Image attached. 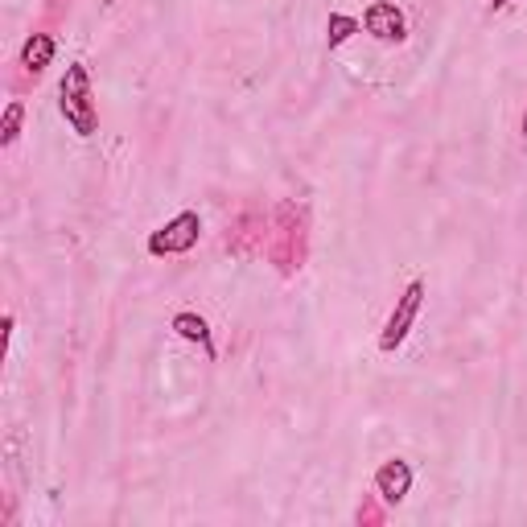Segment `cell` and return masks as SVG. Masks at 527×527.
I'll use <instances>...</instances> for the list:
<instances>
[{"label": "cell", "mask_w": 527, "mask_h": 527, "mask_svg": "<svg viewBox=\"0 0 527 527\" xmlns=\"http://www.w3.org/2000/svg\"><path fill=\"white\" fill-rule=\"evenodd\" d=\"M519 128H523V132H527V112H523V120H519Z\"/></svg>", "instance_id": "13"}, {"label": "cell", "mask_w": 527, "mask_h": 527, "mask_svg": "<svg viewBox=\"0 0 527 527\" xmlns=\"http://www.w3.org/2000/svg\"><path fill=\"white\" fill-rule=\"evenodd\" d=\"M507 5H511V0H490V13H503Z\"/></svg>", "instance_id": "12"}, {"label": "cell", "mask_w": 527, "mask_h": 527, "mask_svg": "<svg viewBox=\"0 0 527 527\" xmlns=\"http://www.w3.org/2000/svg\"><path fill=\"white\" fill-rule=\"evenodd\" d=\"M420 305H425V280H408V289L400 293L392 318L383 322V330H379V350H383V355H396V350L404 346V338H408V330L416 322Z\"/></svg>", "instance_id": "4"}, {"label": "cell", "mask_w": 527, "mask_h": 527, "mask_svg": "<svg viewBox=\"0 0 527 527\" xmlns=\"http://www.w3.org/2000/svg\"><path fill=\"white\" fill-rule=\"evenodd\" d=\"M309 256V210L293 198L276 206V219L268 231V260L276 264L280 276H297Z\"/></svg>", "instance_id": "1"}, {"label": "cell", "mask_w": 527, "mask_h": 527, "mask_svg": "<svg viewBox=\"0 0 527 527\" xmlns=\"http://www.w3.org/2000/svg\"><path fill=\"white\" fill-rule=\"evenodd\" d=\"M58 112L62 120L75 128V136H95L99 132V112L91 95V70L83 62H70L66 75L58 83Z\"/></svg>", "instance_id": "2"}, {"label": "cell", "mask_w": 527, "mask_h": 527, "mask_svg": "<svg viewBox=\"0 0 527 527\" xmlns=\"http://www.w3.org/2000/svg\"><path fill=\"white\" fill-rule=\"evenodd\" d=\"M359 29H363V25H359L355 17H346V13H330V21H326V46H330V50L346 46Z\"/></svg>", "instance_id": "9"}, {"label": "cell", "mask_w": 527, "mask_h": 527, "mask_svg": "<svg viewBox=\"0 0 527 527\" xmlns=\"http://www.w3.org/2000/svg\"><path fill=\"white\" fill-rule=\"evenodd\" d=\"M173 334L186 338V342H194V346H202V355H206V359H215V355H219V350H215V338H210L206 318H202V313H194V309L173 313Z\"/></svg>", "instance_id": "7"}, {"label": "cell", "mask_w": 527, "mask_h": 527, "mask_svg": "<svg viewBox=\"0 0 527 527\" xmlns=\"http://www.w3.org/2000/svg\"><path fill=\"white\" fill-rule=\"evenodd\" d=\"M408 490H412V466H408L404 458H392V462H383V466L375 470V495L388 503V507L404 503Z\"/></svg>", "instance_id": "6"}, {"label": "cell", "mask_w": 527, "mask_h": 527, "mask_svg": "<svg viewBox=\"0 0 527 527\" xmlns=\"http://www.w3.org/2000/svg\"><path fill=\"white\" fill-rule=\"evenodd\" d=\"M21 120H25V103L13 99L9 108H5V120H0V145H17V136H21Z\"/></svg>", "instance_id": "10"}, {"label": "cell", "mask_w": 527, "mask_h": 527, "mask_svg": "<svg viewBox=\"0 0 527 527\" xmlns=\"http://www.w3.org/2000/svg\"><path fill=\"white\" fill-rule=\"evenodd\" d=\"M198 239H202V215L198 210H182V215H173L165 227L149 235V256H186L190 248H198Z\"/></svg>", "instance_id": "3"}, {"label": "cell", "mask_w": 527, "mask_h": 527, "mask_svg": "<svg viewBox=\"0 0 527 527\" xmlns=\"http://www.w3.org/2000/svg\"><path fill=\"white\" fill-rule=\"evenodd\" d=\"M54 38L50 33H29L25 46H21V70L25 75H42V70L54 62Z\"/></svg>", "instance_id": "8"}, {"label": "cell", "mask_w": 527, "mask_h": 527, "mask_svg": "<svg viewBox=\"0 0 527 527\" xmlns=\"http://www.w3.org/2000/svg\"><path fill=\"white\" fill-rule=\"evenodd\" d=\"M355 519H359V523H367V527H379V523H383V511H379V503H375V499L367 495V499L359 503V511H355Z\"/></svg>", "instance_id": "11"}, {"label": "cell", "mask_w": 527, "mask_h": 527, "mask_svg": "<svg viewBox=\"0 0 527 527\" xmlns=\"http://www.w3.org/2000/svg\"><path fill=\"white\" fill-rule=\"evenodd\" d=\"M363 25L379 42H404V33H408V21H404V13L392 5V0H375V5L363 13Z\"/></svg>", "instance_id": "5"}]
</instances>
